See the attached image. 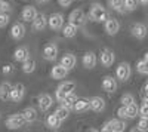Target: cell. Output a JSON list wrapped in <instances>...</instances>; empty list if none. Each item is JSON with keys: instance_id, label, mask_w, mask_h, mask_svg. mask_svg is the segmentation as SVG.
<instances>
[{"instance_id": "obj_3", "label": "cell", "mask_w": 148, "mask_h": 132, "mask_svg": "<svg viewBox=\"0 0 148 132\" xmlns=\"http://www.w3.org/2000/svg\"><path fill=\"white\" fill-rule=\"evenodd\" d=\"M25 123H27V120H25V117H24L22 113L10 114V116L6 119V126H8L9 129H19V128H22Z\"/></svg>"}, {"instance_id": "obj_10", "label": "cell", "mask_w": 148, "mask_h": 132, "mask_svg": "<svg viewBox=\"0 0 148 132\" xmlns=\"http://www.w3.org/2000/svg\"><path fill=\"white\" fill-rule=\"evenodd\" d=\"M58 56V47L53 43H49L43 47V58L46 61H55Z\"/></svg>"}, {"instance_id": "obj_2", "label": "cell", "mask_w": 148, "mask_h": 132, "mask_svg": "<svg viewBox=\"0 0 148 132\" xmlns=\"http://www.w3.org/2000/svg\"><path fill=\"white\" fill-rule=\"evenodd\" d=\"M74 89H76V83H74V82H64V83H61V85L56 88L55 98L61 102L68 94L74 92Z\"/></svg>"}, {"instance_id": "obj_36", "label": "cell", "mask_w": 148, "mask_h": 132, "mask_svg": "<svg viewBox=\"0 0 148 132\" xmlns=\"http://www.w3.org/2000/svg\"><path fill=\"white\" fill-rule=\"evenodd\" d=\"M138 6V0H125V9L126 10H135Z\"/></svg>"}, {"instance_id": "obj_41", "label": "cell", "mask_w": 148, "mask_h": 132, "mask_svg": "<svg viewBox=\"0 0 148 132\" xmlns=\"http://www.w3.org/2000/svg\"><path fill=\"white\" fill-rule=\"evenodd\" d=\"M71 3H73V0H58V5L62 8H68Z\"/></svg>"}, {"instance_id": "obj_37", "label": "cell", "mask_w": 148, "mask_h": 132, "mask_svg": "<svg viewBox=\"0 0 148 132\" xmlns=\"http://www.w3.org/2000/svg\"><path fill=\"white\" fill-rule=\"evenodd\" d=\"M138 131H148V117H141L139 119Z\"/></svg>"}, {"instance_id": "obj_24", "label": "cell", "mask_w": 148, "mask_h": 132, "mask_svg": "<svg viewBox=\"0 0 148 132\" xmlns=\"http://www.w3.org/2000/svg\"><path fill=\"white\" fill-rule=\"evenodd\" d=\"M61 122H62V120H61V119L55 113L53 114H49L46 117V125L51 128V129H59L61 128Z\"/></svg>"}, {"instance_id": "obj_4", "label": "cell", "mask_w": 148, "mask_h": 132, "mask_svg": "<svg viewBox=\"0 0 148 132\" xmlns=\"http://www.w3.org/2000/svg\"><path fill=\"white\" fill-rule=\"evenodd\" d=\"M126 129V123L119 120V119H111V120L105 122L104 126L101 128V131L104 132H121Z\"/></svg>"}, {"instance_id": "obj_42", "label": "cell", "mask_w": 148, "mask_h": 132, "mask_svg": "<svg viewBox=\"0 0 148 132\" xmlns=\"http://www.w3.org/2000/svg\"><path fill=\"white\" fill-rule=\"evenodd\" d=\"M2 71H3V74H9V73H12V65H10V64H6V65H3Z\"/></svg>"}, {"instance_id": "obj_11", "label": "cell", "mask_w": 148, "mask_h": 132, "mask_svg": "<svg viewBox=\"0 0 148 132\" xmlns=\"http://www.w3.org/2000/svg\"><path fill=\"white\" fill-rule=\"evenodd\" d=\"M37 102H39L40 111H47V110L52 107V104H53V98H52L49 94H42V95H39V100H37Z\"/></svg>"}, {"instance_id": "obj_9", "label": "cell", "mask_w": 148, "mask_h": 132, "mask_svg": "<svg viewBox=\"0 0 148 132\" xmlns=\"http://www.w3.org/2000/svg\"><path fill=\"white\" fill-rule=\"evenodd\" d=\"M104 30L107 31L108 36H116L120 31V22L114 18H108L104 24Z\"/></svg>"}, {"instance_id": "obj_47", "label": "cell", "mask_w": 148, "mask_h": 132, "mask_svg": "<svg viewBox=\"0 0 148 132\" xmlns=\"http://www.w3.org/2000/svg\"><path fill=\"white\" fill-rule=\"evenodd\" d=\"M37 2H42V0H37Z\"/></svg>"}, {"instance_id": "obj_28", "label": "cell", "mask_w": 148, "mask_h": 132, "mask_svg": "<svg viewBox=\"0 0 148 132\" xmlns=\"http://www.w3.org/2000/svg\"><path fill=\"white\" fill-rule=\"evenodd\" d=\"M36 65H37V64H36V61L30 56V58L27 59V61H24V63H22V71H24L25 74H31L33 71L36 70Z\"/></svg>"}, {"instance_id": "obj_8", "label": "cell", "mask_w": 148, "mask_h": 132, "mask_svg": "<svg viewBox=\"0 0 148 132\" xmlns=\"http://www.w3.org/2000/svg\"><path fill=\"white\" fill-rule=\"evenodd\" d=\"M84 19H86V16H84V12L82 9H74L70 14V16H68V22L74 24V25H77V27L83 25Z\"/></svg>"}, {"instance_id": "obj_23", "label": "cell", "mask_w": 148, "mask_h": 132, "mask_svg": "<svg viewBox=\"0 0 148 132\" xmlns=\"http://www.w3.org/2000/svg\"><path fill=\"white\" fill-rule=\"evenodd\" d=\"M90 109V100H84V98H79L77 102L74 104V109L73 110H76L79 113H83L86 110H89Z\"/></svg>"}, {"instance_id": "obj_1", "label": "cell", "mask_w": 148, "mask_h": 132, "mask_svg": "<svg viewBox=\"0 0 148 132\" xmlns=\"http://www.w3.org/2000/svg\"><path fill=\"white\" fill-rule=\"evenodd\" d=\"M89 15L96 22H105L108 19V14H107L105 8L102 5H99V3H93L90 6V14Z\"/></svg>"}, {"instance_id": "obj_43", "label": "cell", "mask_w": 148, "mask_h": 132, "mask_svg": "<svg viewBox=\"0 0 148 132\" xmlns=\"http://www.w3.org/2000/svg\"><path fill=\"white\" fill-rule=\"evenodd\" d=\"M139 3H141V5H145V6H147V5H148V0H139Z\"/></svg>"}, {"instance_id": "obj_31", "label": "cell", "mask_w": 148, "mask_h": 132, "mask_svg": "<svg viewBox=\"0 0 148 132\" xmlns=\"http://www.w3.org/2000/svg\"><path fill=\"white\" fill-rule=\"evenodd\" d=\"M108 3L113 10H117V12L125 10V0H108Z\"/></svg>"}, {"instance_id": "obj_25", "label": "cell", "mask_w": 148, "mask_h": 132, "mask_svg": "<svg viewBox=\"0 0 148 132\" xmlns=\"http://www.w3.org/2000/svg\"><path fill=\"white\" fill-rule=\"evenodd\" d=\"M77 25H74V24H71V22H68V24H65V25L62 27V34H64V37H67V39H71V37H74V36L77 34Z\"/></svg>"}, {"instance_id": "obj_38", "label": "cell", "mask_w": 148, "mask_h": 132, "mask_svg": "<svg viewBox=\"0 0 148 132\" xmlns=\"http://www.w3.org/2000/svg\"><path fill=\"white\" fill-rule=\"evenodd\" d=\"M117 114H119V117H120V119H127V110H126V105H123V104H121V107L117 110Z\"/></svg>"}, {"instance_id": "obj_26", "label": "cell", "mask_w": 148, "mask_h": 132, "mask_svg": "<svg viewBox=\"0 0 148 132\" xmlns=\"http://www.w3.org/2000/svg\"><path fill=\"white\" fill-rule=\"evenodd\" d=\"M61 64H62L64 67H67L68 70L74 68V65H76V56H74L73 54H65L62 58H61Z\"/></svg>"}, {"instance_id": "obj_20", "label": "cell", "mask_w": 148, "mask_h": 132, "mask_svg": "<svg viewBox=\"0 0 148 132\" xmlns=\"http://www.w3.org/2000/svg\"><path fill=\"white\" fill-rule=\"evenodd\" d=\"M46 25H47V18L43 14H39L36 16V19L33 21V30L34 31H42V30H45Z\"/></svg>"}, {"instance_id": "obj_46", "label": "cell", "mask_w": 148, "mask_h": 132, "mask_svg": "<svg viewBox=\"0 0 148 132\" xmlns=\"http://www.w3.org/2000/svg\"><path fill=\"white\" fill-rule=\"evenodd\" d=\"M42 2H47V0H42Z\"/></svg>"}, {"instance_id": "obj_18", "label": "cell", "mask_w": 148, "mask_h": 132, "mask_svg": "<svg viewBox=\"0 0 148 132\" xmlns=\"http://www.w3.org/2000/svg\"><path fill=\"white\" fill-rule=\"evenodd\" d=\"M102 89H104L105 92H108V94L116 92V89H117V82H116V79H114L113 76H105L104 80H102Z\"/></svg>"}, {"instance_id": "obj_44", "label": "cell", "mask_w": 148, "mask_h": 132, "mask_svg": "<svg viewBox=\"0 0 148 132\" xmlns=\"http://www.w3.org/2000/svg\"><path fill=\"white\" fill-rule=\"evenodd\" d=\"M145 92H147V94H148V82H147V83H145Z\"/></svg>"}, {"instance_id": "obj_19", "label": "cell", "mask_w": 148, "mask_h": 132, "mask_svg": "<svg viewBox=\"0 0 148 132\" xmlns=\"http://www.w3.org/2000/svg\"><path fill=\"white\" fill-rule=\"evenodd\" d=\"M90 109L96 113H101L105 110V100L101 97H92L90 98Z\"/></svg>"}, {"instance_id": "obj_22", "label": "cell", "mask_w": 148, "mask_h": 132, "mask_svg": "<svg viewBox=\"0 0 148 132\" xmlns=\"http://www.w3.org/2000/svg\"><path fill=\"white\" fill-rule=\"evenodd\" d=\"M10 92H12V85L9 82H3L0 85V100L2 101L10 100Z\"/></svg>"}, {"instance_id": "obj_6", "label": "cell", "mask_w": 148, "mask_h": 132, "mask_svg": "<svg viewBox=\"0 0 148 132\" xmlns=\"http://www.w3.org/2000/svg\"><path fill=\"white\" fill-rule=\"evenodd\" d=\"M47 25L52 30H61L64 27V15L56 12V14H52L47 18Z\"/></svg>"}, {"instance_id": "obj_13", "label": "cell", "mask_w": 148, "mask_h": 132, "mask_svg": "<svg viewBox=\"0 0 148 132\" xmlns=\"http://www.w3.org/2000/svg\"><path fill=\"white\" fill-rule=\"evenodd\" d=\"M67 74H68V68L64 67L61 63H59L58 65H53V67H52V71H51L52 79H55V80H61V79H65Z\"/></svg>"}, {"instance_id": "obj_7", "label": "cell", "mask_w": 148, "mask_h": 132, "mask_svg": "<svg viewBox=\"0 0 148 132\" xmlns=\"http://www.w3.org/2000/svg\"><path fill=\"white\" fill-rule=\"evenodd\" d=\"M24 95H25V86L22 83H16L12 86V92H10V101L12 102H19L22 101Z\"/></svg>"}, {"instance_id": "obj_33", "label": "cell", "mask_w": 148, "mask_h": 132, "mask_svg": "<svg viewBox=\"0 0 148 132\" xmlns=\"http://www.w3.org/2000/svg\"><path fill=\"white\" fill-rule=\"evenodd\" d=\"M136 70H138V73L148 76V61H147L145 58L142 59V61H138V64H136Z\"/></svg>"}, {"instance_id": "obj_12", "label": "cell", "mask_w": 148, "mask_h": 132, "mask_svg": "<svg viewBox=\"0 0 148 132\" xmlns=\"http://www.w3.org/2000/svg\"><path fill=\"white\" fill-rule=\"evenodd\" d=\"M25 25L21 22H15L14 25H12L10 28V37L12 39H15V40H21L24 36H25Z\"/></svg>"}, {"instance_id": "obj_40", "label": "cell", "mask_w": 148, "mask_h": 132, "mask_svg": "<svg viewBox=\"0 0 148 132\" xmlns=\"http://www.w3.org/2000/svg\"><path fill=\"white\" fill-rule=\"evenodd\" d=\"M10 10V5L6 0H0V12H9Z\"/></svg>"}, {"instance_id": "obj_35", "label": "cell", "mask_w": 148, "mask_h": 132, "mask_svg": "<svg viewBox=\"0 0 148 132\" xmlns=\"http://www.w3.org/2000/svg\"><path fill=\"white\" fill-rule=\"evenodd\" d=\"M121 104L123 105H129V104H132V102H135V98H133V95L132 94H125L121 97Z\"/></svg>"}, {"instance_id": "obj_17", "label": "cell", "mask_w": 148, "mask_h": 132, "mask_svg": "<svg viewBox=\"0 0 148 132\" xmlns=\"http://www.w3.org/2000/svg\"><path fill=\"white\" fill-rule=\"evenodd\" d=\"M96 55H95V52H86L84 55H83V58H82V64H83V67L84 68H88V70H92L95 65H96Z\"/></svg>"}, {"instance_id": "obj_30", "label": "cell", "mask_w": 148, "mask_h": 132, "mask_svg": "<svg viewBox=\"0 0 148 132\" xmlns=\"http://www.w3.org/2000/svg\"><path fill=\"white\" fill-rule=\"evenodd\" d=\"M126 110H127V119H135L136 116H139V107L135 102L126 105Z\"/></svg>"}, {"instance_id": "obj_27", "label": "cell", "mask_w": 148, "mask_h": 132, "mask_svg": "<svg viewBox=\"0 0 148 132\" xmlns=\"http://www.w3.org/2000/svg\"><path fill=\"white\" fill-rule=\"evenodd\" d=\"M22 114H24V117H25V120H27L28 123L34 122L36 119H37V110L33 109V107H25V109H24V111H22Z\"/></svg>"}, {"instance_id": "obj_39", "label": "cell", "mask_w": 148, "mask_h": 132, "mask_svg": "<svg viewBox=\"0 0 148 132\" xmlns=\"http://www.w3.org/2000/svg\"><path fill=\"white\" fill-rule=\"evenodd\" d=\"M139 116L141 117H148V104H142L141 107H139Z\"/></svg>"}, {"instance_id": "obj_15", "label": "cell", "mask_w": 148, "mask_h": 132, "mask_svg": "<svg viewBox=\"0 0 148 132\" xmlns=\"http://www.w3.org/2000/svg\"><path fill=\"white\" fill-rule=\"evenodd\" d=\"M37 15L39 14H37V9L34 6H25L22 9V12H21V18L25 22H33Z\"/></svg>"}, {"instance_id": "obj_14", "label": "cell", "mask_w": 148, "mask_h": 132, "mask_svg": "<svg viewBox=\"0 0 148 132\" xmlns=\"http://www.w3.org/2000/svg\"><path fill=\"white\" fill-rule=\"evenodd\" d=\"M132 34H133L136 39L142 40V39H145V37H147V34H148V28H147L145 24H141V22L133 24V25H132Z\"/></svg>"}, {"instance_id": "obj_16", "label": "cell", "mask_w": 148, "mask_h": 132, "mask_svg": "<svg viewBox=\"0 0 148 132\" xmlns=\"http://www.w3.org/2000/svg\"><path fill=\"white\" fill-rule=\"evenodd\" d=\"M114 61H116V55L111 49H104L101 52V64L104 67H111Z\"/></svg>"}, {"instance_id": "obj_29", "label": "cell", "mask_w": 148, "mask_h": 132, "mask_svg": "<svg viewBox=\"0 0 148 132\" xmlns=\"http://www.w3.org/2000/svg\"><path fill=\"white\" fill-rule=\"evenodd\" d=\"M77 100H79V98L76 97V95H74V92H71V94H68L67 97H65L62 101H61V102H62V105L68 107V109L71 110V109H74V104L77 102Z\"/></svg>"}, {"instance_id": "obj_34", "label": "cell", "mask_w": 148, "mask_h": 132, "mask_svg": "<svg viewBox=\"0 0 148 132\" xmlns=\"http://www.w3.org/2000/svg\"><path fill=\"white\" fill-rule=\"evenodd\" d=\"M10 21V16L8 12H0V28H5Z\"/></svg>"}, {"instance_id": "obj_21", "label": "cell", "mask_w": 148, "mask_h": 132, "mask_svg": "<svg viewBox=\"0 0 148 132\" xmlns=\"http://www.w3.org/2000/svg\"><path fill=\"white\" fill-rule=\"evenodd\" d=\"M14 58H15V61L18 63H24V61H27V59L30 58V52L25 46H19L18 49L15 51L14 54Z\"/></svg>"}, {"instance_id": "obj_5", "label": "cell", "mask_w": 148, "mask_h": 132, "mask_svg": "<svg viewBox=\"0 0 148 132\" xmlns=\"http://www.w3.org/2000/svg\"><path fill=\"white\" fill-rule=\"evenodd\" d=\"M132 76V68L129 63H120L119 67L116 68V77L121 82H127Z\"/></svg>"}, {"instance_id": "obj_32", "label": "cell", "mask_w": 148, "mask_h": 132, "mask_svg": "<svg viewBox=\"0 0 148 132\" xmlns=\"http://www.w3.org/2000/svg\"><path fill=\"white\" fill-rule=\"evenodd\" d=\"M55 114L61 119V120H65V119L70 116V109L65 107V105H61V107H58V109L55 110Z\"/></svg>"}, {"instance_id": "obj_45", "label": "cell", "mask_w": 148, "mask_h": 132, "mask_svg": "<svg viewBox=\"0 0 148 132\" xmlns=\"http://www.w3.org/2000/svg\"><path fill=\"white\" fill-rule=\"evenodd\" d=\"M144 58H145V59H147V61H148V52H147V54L144 55Z\"/></svg>"}]
</instances>
